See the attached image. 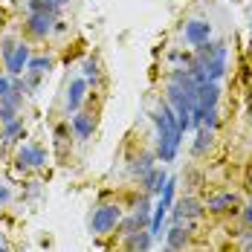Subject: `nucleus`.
<instances>
[{
    "label": "nucleus",
    "mask_w": 252,
    "mask_h": 252,
    "mask_svg": "<svg viewBox=\"0 0 252 252\" xmlns=\"http://www.w3.org/2000/svg\"><path fill=\"white\" fill-rule=\"evenodd\" d=\"M154 125H157V157L162 162H174L177 159V151L183 145V127L177 122V113L168 101L159 104V110L151 113Z\"/></svg>",
    "instance_id": "f257e3e1"
},
{
    "label": "nucleus",
    "mask_w": 252,
    "mask_h": 252,
    "mask_svg": "<svg viewBox=\"0 0 252 252\" xmlns=\"http://www.w3.org/2000/svg\"><path fill=\"white\" fill-rule=\"evenodd\" d=\"M119 220H122L119 203H104L99 209H93V215H90V232L93 235H110L119 226Z\"/></svg>",
    "instance_id": "f03ea898"
},
{
    "label": "nucleus",
    "mask_w": 252,
    "mask_h": 252,
    "mask_svg": "<svg viewBox=\"0 0 252 252\" xmlns=\"http://www.w3.org/2000/svg\"><path fill=\"white\" fill-rule=\"evenodd\" d=\"M168 212H171V223H183V220H197V218H203L206 206H203L200 197L189 194V197H180V200H174V206H171Z\"/></svg>",
    "instance_id": "7ed1b4c3"
},
{
    "label": "nucleus",
    "mask_w": 252,
    "mask_h": 252,
    "mask_svg": "<svg viewBox=\"0 0 252 252\" xmlns=\"http://www.w3.org/2000/svg\"><path fill=\"white\" fill-rule=\"evenodd\" d=\"M151 223V200H148V194L139 200V206L127 215V218H122L119 220V229H122V235H133V232H139V229H145Z\"/></svg>",
    "instance_id": "20e7f679"
},
{
    "label": "nucleus",
    "mask_w": 252,
    "mask_h": 252,
    "mask_svg": "<svg viewBox=\"0 0 252 252\" xmlns=\"http://www.w3.org/2000/svg\"><path fill=\"white\" fill-rule=\"evenodd\" d=\"M15 165L26 171V168H44L47 165V151L38 148V145H21L15 154Z\"/></svg>",
    "instance_id": "39448f33"
},
{
    "label": "nucleus",
    "mask_w": 252,
    "mask_h": 252,
    "mask_svg": "<svg viewBox=\"0 0 252 252\" xmlns=\"http://www.w3.org/2000/svg\"><path fill=\"white\" fill-rule=\"evenodd\" d=\"M183 38H186V44L200 47V44H206V41H212V24L194 18V21H189V24L183 26Z\"/></svg>",
    "instance_id": "423d86ee"
},
{
    "label": "nucleus",
    "mask_w": 252,
    "mask_h": 252,
    "mask_svg": "<svg viewBox=\"0 0 252 252\" xmlns=\"http://www.w3.org/2000/svg\"><path fill=\"white\" fill-rule=\"evenodd\" d=\"M55 24H58V18H55V15H44V12H29V18H26V29H29L35 38L52 35Z\"/></svg>",
    "instance_id": "0eeeda50"
},
{
    "label": "nucleus",
    "mask_w": 252,
    "mask_h": 252,
    "mask_svg": "<svg viewBox=\"0 0 252 252\" xmlns=\"http://www.w3.org/2000/svg\"><path fill=\"white\" fill-rule=\"evenodd\" d=\"M21 101H24V93L12 84V90L0 99V122L6 125V122H12V119H18V110H21Z\"/></svg>",
    "instance_id": "6e6552de"
},
{
    "label": "nucleus",
    "mask_w": 252,
    "mask_h": 252,
    "mask_svg": "<svg viewBox=\"0 0 252 252\" xmlns=\"http://www.w3.org/2000/svg\"><path fill=\"white\" fill-rule=\"evenodd\" d=\"M200 70L206 73V78H209V81H220V78L226 76V44H220V47H218V52H215V55L203 64Z\"/></svg>",
    "instance_id": "1a4fd4ad"
},
{
    "label": "nucleus",
    "mask_w": 252,
    "mask_h": 252,
    "mask_svg": "<svg viewBox=\"0 0 252 252\" xmlns=\"http://www.w3.org/2000/svg\"><path fill=\"white\" fill-rule=\"evenodd\" d=\"M29 58H32V52H29V47L26 44H18L15 47V52L6 58V70H9V76L18 78L26 73V64H29Z\"/></svg>",
    "instance_id": "9d476101"
},
{
    "label": "nucleus",
    "mask_w": 252,
    "mask_h": 252,
    "mask_svg": "<svg viewBox=\"0 0 252 252\" xmlns=\"http://www.w3.org/2000/svg\"><path fill=\"white\" fill-rule=\"evenodd\" d=\"M165 180H168V171L159 168V165H154L151 171H145V174H142V189H145V194H148V197H151V194H159L162 186H165Z\"/></svg>",
    "instance_id": "9b49d317"
},
{
    "label": "nucleus",
    "mask_w": 252,
    "mask_h": 252,
    "mask_svg": "<svg viewBox=\"0 0 252 252\" xmlns=\"http://www.w3.org/2000/svg\"><path fill=\"white\" fill-rule=\"evenodd\" d=\"M218 99H220V84L218 81H206V84L197 87V107L212 110V107H218Z\"/></svg>",
    "instance_id": "f8f14e48"
},
{
    "label": "nucleus",
    "mask_w": 252,
    "mask_h": 252,
    "mask_svg": "<svg viewBox=\"0 0 252 252\" xmlns=\"http://www.w3.org/2000/svg\"><path fill=\"white\" fill-rule=\"evenodd\" d=\"M84 93H87V78H73L67 87V113H78Z\"/></svg>",
    "instance_id": "ddd939ff"
},
{
    "label": "nucleus",
    "mask_w": 252,
    "mask_h": 252,
    "mask_svg": "<svg viewBox=\"0 0 252 252\" xmlns=\"http://www.w3.org/2000/svg\"><path fill=\"white\" fill-rule=\"evenodd\" d=\"M70 127H73V133H76L78 139H90L93 136V116L90 113H73Z\"/></svg>",
    "instance_id": "4468645a"
},
{
    "label": "nucleus",
    "mask_w": 252,
    "mask_h": 252,
    "mask_svg": "<svg viewBox=\"0 0 252 252\" xmlns=\"http://www.w3.org/2000/svg\"><path fill=\"white\" fill-rule=\"evenodd\" d=\"M232 206H238V194H218V197H212V200L206 203V209L212 212V215H223V212H232Z\"/></svg>",
    "instance_id": "2eb2a0df"
},
{
    "label": "nucleus",
    "mask_w": 252,
    "mask_h": 252,
    "mask_svg": "<svg viewBox=\"0 0 252 252\" xmlns=\"http://www.w3.org/2000/svg\"><path fill=\"white\" fill-rule=\"evenodd\" d=\"M186 244H189V229H183V223H174L165 232V247L180 252V250H186Z\"/></svg>",
    "instance_id": "dca6fc26"
},
{
    "label": "nucleus",
    "mask_w": 252,
    "mask_h": 252,
    "mask_svg": "<svg viewBox=\"0 0 252 252\" xmlns=\"http://www.w3.org/2000/svg\"><path fill=\"white\" fill-rule=\"evenodd\" d=\"M212 142H215V130H209V127H197V139H194V145H191V154H194V157L209 154Z\"/></svg>",
    "instance_id": "f3484780"
},
{
    "label": "nucleus",
    "mask_w": 252,
    "mask_h": 252,
    "mask_svg": "<svg viewBox=\"0 0 252 252\" xmlns=\"http://www.w3.org/2000/svg\"><path fill=\"white\" fill-rule=\"evenodd\" d=\"M50 70H52V58H50V55H38V58H29V64H26V76H35V78L47 76Z\"/></svg>",
    "instance_id": "a211bd4d"
},
{
    "label": "nucleus",
    "mask_w": 252,
    "mask_h": 252,
    "mask_svg": "<svg viewBox=\"0 0 252 252\" xmlns=\"http://www.w3.org/2000/svg\"><path fill=\"white\" fill-rule=\"evenodd\" d=\"M151 232L148 229H139V232H133V235H127V244H130V250L133 252H148L151 250Z\"/></svg>",
    "instance_id": "6ab92c4d"
},
{
    "label": "nucleus",
    "mask_w": 252,
    "mask_h": 252,
    "mask_svg": "<svg viewBox=\"0 0 252 252\" xmlns=\"http://www.w3.org/2000/svg\"><path fill=\"white\" fill-rule=\"evenodd\" d=\"M174 191H177V177H168V180H165V186H162V191H159V200H157V206L171 209V206H174Z\"/></svg>",
    "instance_id": "aec40b11"
},
{
    "label": "nucleus",
    "mask_w": 252,
    "mask_h": 252,
    "mask_svg": "<svg viewBox=\"0 0 252 252\" xmlns=\"http://www.w3.org/2000/svg\"><path fill=\"white\" fill-rule=\"evenodd\" d=\"M26 6H29V12H44V15H61V6L58 3H52V0H26Z\"/></svg>",
    "instance_id": "412c9836"
},
{
    "label": "nucleus",
    "mask_w": 252,
    "mask_h": 252,
    "mask_svg": "<svg viewBox=\"0 0 252 252\" xmlns=\"http://www.w3.org/2000/svg\"><path fill=\"white\" fill-rule=\"evenodd\" d=\"M151 168H154V157H151V154H142V157H136V159L130 162V168H127V171H130L133 177H142L145 171H151Z\"/></svg>",
    "instance_id": "4be33fe9"
},
{
    "label": "nucleus",
    "mask_w": 252,
    "mask_h": 252,
    "mask_svg": "<svg viewBox=\"0 0 252 252\" xmlns=\"http://www.w3.org/2000/svg\"><path fill=\"white\" fill-rule=\"evenodd\" d=\"M21 133H24V119H12V122L3 125V139H6V142H12V139L21 136Z\"/></svg>",
    "instance_id": "5701e85b"
},
{
    "label": "nucleus",
    "mask_w": 252,
    "mask_h": 252,
    "mask_svg": "<svg viewBox=\"0 0 252 252\" xmlns=\"http://www.w3.org/2000/svg\"><path fill=\"white\" fill-rule=\"evenodd\" d=\"M81 73L87 78V84H96V81H99V64H96V58H87V61L81 64Z\"/></svg>",
    "instance_id": "b1692460"
},
{
    "label": "nucleus",
    "mask_w": 252,
    "mask_h": 252,
    "mask_svg": "<svg viewBox=\"0 0 252 252\" xmlns=\"http://www.w3.org/2000/svg\"><path fill=\"white\" fill-rule=\"evenodd\" d=\"M15 47H18V41H15V38H3V41H0V52H3V61H6V58H9V55L15 52Z\"/></svg>",
    "instance_id": "393cba45"
},
{
    "label": "nucleus",
    "mask_w": 252,
    "mask_h": 252,
    "mask_svg": "<svg viewBox=\"0 0 252 252\" xmlns=\"http://www.w3.org/2000/svg\"><path fill=\"white\" fill-rule=\"evenodd\" d=\"M203 127H209V130H215V127H218V107L206 110V116H203Z\"/></svg>",
    "instance_id": "a878e982"
},
{
    "label": "nucleus",
    "mask_w": 252,
    "mask_h": 252,
    "mask_svg": "<svg viewBox=\"0 0 252 252\" xmlns=\"http://www.w3.org/2000/svg\"><path fill=\"white\" fill-rule=\"evenodd\" d=\"M9 200H12V189L6 183H0V206H6Z\"/></svg>",
    "instance_id": "bb28decb"
},
{
    "label": "nucleus",
    "mask_w": 252,
    "mask_h": 252,
    "mask_svg": "<svg viewBox=\"0 0 252 252\" xmlns=\"http://www.w3.org/2000/svg\"><path fill=\"white\" fill-rule=\"evenodd\" d=\"M9 90H12V78H9V76H0V99H3Z\"/></svg>",
    "instance_id": "cd10ccee"
},
{
    "label": "nucleus",
    "mask_w": 252,
    "mask_h": 252,
    "mask_svg": "<svg viewBox=\"0 0 252 252\" xmlns=\"http://www.w3.org/2000/svg\"><path fill=\"white\" fill-rule=\"evenodd\" d=\"M244 223H247V226L252 229V200L247 203V206H244Z\"/></svg>",
    "instance_id": "c85d7f7f"
},
{
    "label": "nucleus",
    "mask_w": 252,
    "mask_h": 252,
    "mask_svg": "<svg viewBox=\"0 0 252 252\" xmlns=\"http://www.w3.org/2000/svg\"><path fill=\"white\" fill-rule=\"evenodd\" d=\"M244 252H252V241H247V244H244Z\"/></svg>",
    "instance_id": "c756f323"
},
{
    "label": "nucleus",
    "mask_w": 252,
    "mask_h": 252,
    "mask_svg": "<svg viewBox=\"0 0 252 252\" xmlns=\"http://www.w3.org/2000/svg\"><path fill=\"white\" fill-rule=\"evenodd\" d=\"M52 3H58V6H64V3H70V0H52Z\"/></svg>",
    "instance_id": "7c9ffc66"
},
{
    "label": "nucleus",
    "mask_w": 252,
    "mask_h": 252,
    "mask_svg": "<svg viewBox=\"0 0 252 252\" xmlns=\"http://www.w3.org/2000/svg\"><path fill=\"white\" fill-rule=\"evenodd\" d=\"M162 252H177V250H171V247H165V250H162Z\"/></svg>",
    "instance_id": "2f4dec72"
},
{
    "label": "nucleus",
    "mask_w": 252,
    "mask_h": 252,
    "mask_svg": "<svg viewBox=\"0 0 252 252\" xmlns=\"http://www.w3.org/2000/svg\"><path fill=\"white\" fill-rule=\"evenodd\" d=\"M0 252H9V250H6V247H3V244H0Z\"/></svg>",
    "instance_id": "473e14b6"
},
{
    "label": "nucleus",
    "mask_w": 252,
    "mask_h": 252,
    "mask_svg": "<svg viewBox=\"0 0 252 252\" xmlns=\"http://www.w3.org/2000/svg\"><path fill=\"white\" fill-rule=\"evenodd\" d=\"M0 244H3V232H0Z\"/></svg>",
    "instance_id": "72a5a7b5"
},
{
    "label": "nucleus",
    "mask_w": 252,
    "mask_h": 252,
    "mask_svg": "<svg viewBox=\"0 0 252 252\" xmlns=\"http://www.w3.org/2000/svg\"><path fill=\"white\" fill-rule=\"evenodd\" d=\"M250 32H252V24H250Z\"/></svg>",
    "instance_id": "f704fd0d"
},
{
    "label": "nucleus",
    "mask_w": 252,
    "mask_h": 252,
    "mask_svg": "<svg viewBox=\"0 0 252 252\" xmlns=\"http://www.w3.org/2000/svg\"><path fill=\"white\" fill-rule=\"evenodd\" d=\"M250 122H252V116H250Z\"/></svg>",
    "instance_id": "c9c22d12"
},
{
    "label": "nucleus",
    "mask_w": 252,
    "mask_h": 252,
    "mask_svg": "<svg viewBox=\"0 0 252 252\" xmlns=\"http://www.w3.org/2000/svg\"><path fill=\"white\" fill-rule=\"evenodd\" d=\"M130 252H133V250H130Z\"/></svg>",
    "instance_id": "e433bc0d"
}]
</instances>
